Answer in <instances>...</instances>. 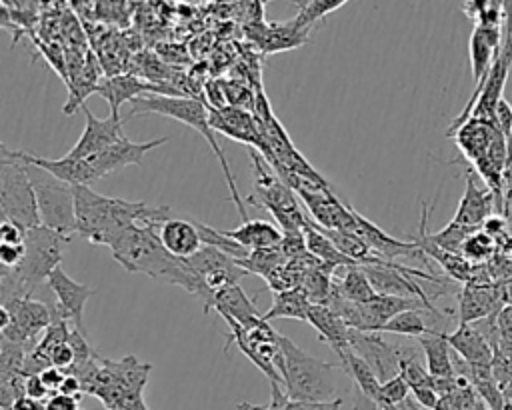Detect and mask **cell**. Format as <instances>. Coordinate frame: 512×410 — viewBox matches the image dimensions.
I'll list each match as a JSON object with an SVG mask.
<instances>
[{"label":"cell","instance_id":"f6af8a7d","mask_svg":"<svg viewBox=\"0 0 512 410\" xmlns=\"http://www.w3.org/2000/svg\"><path fill=\"white\" fill-rule=\"evenodd\" d=\"M286 390L282 386H272V400L268 406H256V404H250V402H240L236 406V410H282V402L286 398Z\"/></svg>","mask_w":512,"mask_h":410},{"label":"cell","instance_id":"f35d334b","mask_svg":"<svg viewBox=\"0 0 512 410\" xmlns=\"http://www.w3.org/2000/svg\"><path fill=\"white\" fill-rule=\"evenodd\" d=\"M412 394L408 382L402 378V374H396L392 376L390 380H384L382 386H380V396H378V404L384 408V406H390V404H398L402 400H406L408 396Z\"/></svg>","mask_w":512,"mask_h":410},{"label":"cell","instance_id":"e0dca14e","mask_svg":"<svg viewBox=\"0 0 512 410\" xmlns=\"http://www.w3.org/2000/svg\"><path fill=\"white\" fill-rule=\"evenodd\" d=\"M86 126L76 144L66 152L70 158H88L116 142H120L126 134L122 132L124 118L120 116H108V118H96L86 106H82Z\"/></svg>","mask_w":512,"mask_h":410},{"label":"cell","instance_id":"4fadbf2b","mask_svg":"<svg viewBox=\"0 0 512 410\" xmlns=\"http://www.w3.org/2000/svg\"><path fill=\"white\" fill-rule=\"evenodd\" d=\"M52 296H54V310L60 318H64L66 322H70L72 328L80 330L82 334H86V326H84V306L88 302V298H92L96 294L94 288L72 280L62 266H58L46 280Z\"/></svg>","mask_w":512,"mask_h":410},{"label":"cell","instance_id":"ffe728a7","mask_svg":"<svg viewBox=\"0 0 512 410\" xmlns=\"http://www.w3.org/2000/svg\"><path fill=\"white\" fill-rule=\"evenodd\" d=\"M502 48L504 44H502L500 26H490V24L474 26L470 34V66H472V78H474L476 90L486 80Z\"/></svg>","mask_w":512,"mask_h":410},{"label":"cell","instance_id":"681fc988","mask_svg":"<svg viewBox=\"0 0 512 410\" xmlns=\"http://www.w3.org/2000/svg\"><path fill=\"white\" fill-rule=\"evenodd\" d=\"M58 392H60V394H68V396H78V398H80V394H84L82 382H80V378L74 376V374H66V378H64V382H62V386H60Z\"/></svg>","mask_w":512,"mask_h":410},{"label":"cell","instance_id":"c3c4849f","mask_svg":"<svg viewBox=\"0 0 512 410\" xmlns=\"http://www.w3.org/2000/svg\"><path fill=\"white\" fill-rule=\"evenodd\" d=\"M352 410H384L376 400L362 394L358 388L352 394Z\"/></svg>","mask_w":512,"mask_h":410},{"label":"cell","instance_id":"ab89813d","mask_svg":"<svg viewBox=\"0 0 512 410\" xmlns=\"http://www.w3.org/2000/svg\"><path fill=\"white\" fill-rule=\"evenodd\" d=\"M26 244H0V264L2 268H18L24 260Z\"/></svg>","mask_w":512,"mask_h":410},{"label":"cell","instance_id":"9a60e30c","mask_svg":"<svg viewBox=\"0 0 512 410\" xmlns=\"http://www.w3.org/2000/svg\"><path fill=\"white\" fill-rule=\"evenodd\" d=\"M350 348L372 366L380 382L400 374L402 346L384 342L380 332H362L350 328Z\"/></svg>","mask_w":512,"mask_h":410},{"label":"cell","instance_id":"f1b7e54d","mask_svg":"<svg viewBox=\"0 0 512 410\" xmlns=\"http://www.w3.org/2000/svg\"><path fill=\"white\" fill-rule=\"evenodd\" d=\"M338 358H340V368L354 380L356 388L362 394H366L368 398L378 402L382 382L376 376V372L372 370V366L360 354H356L352 348L344 350L342 354H338Z\"/></svg>","mask_w":512,"mask_h":410},{"label":"cell","instance_id":"6da1fadb","mask_svg":"<svg viewBox=\"0 0 512 410\" xmlns=\"http://www.w3.org/2000/svg\"><path fill=\"white\" fill-rule=\"evenodd\" d=\"M74 212L76 232L88 242L108 248L130 226L142 224L158 228L172 216L168 206H150L144 202L104 196L86 184L74 186Z\"/></svg>","mask_w":512,"mask_h":410},{"label":"cell","instance_id":"e575fe53","mask_svg":"<svg viewBox=\"0 0 512 410\" xmlns=\"http://www.w3.org/2000/svg\"><path fill=\"white\" fill-rule=\"evenodd\" d=\"M480 228H472V226H464V224H458L454 220H450L442 230L430 234L428 232V238L432 244H436L438 248L446 250V252H454V254H460L462 252V244L466 242V238L476 232Z\"/></svg>","mask_w":512,"mask_h":410},{"label":"cell","instance_id":"cb8c5ba5","mask_svg":"<svg viewBox=\"0 0 512 410\" xmlns=\"http://www.w3.org/2000/svg\"><path fill=\"white\" fill-rule=\"evenodd\" d=\"M308 324L336 354L350 350V326L326 304H312Z\"/></svg>","mask_w":512,"mask_h":410},{"label":"cell","instance_id":"8d00e7d4","mask_svg":"<svg viewBox=\"0 0 512 410\" xmlns=\"http://www.w3.org/2000/svg\"><path fill=\"white\" fill-rule=\"evenodd\" d=\"M28 352V346L0 338V378L24 374V360Z\"/></svg>","mask_w":512,"mask_h":410},{"label":"cell","instance_id":"8fae6325","mask_svg":"<svg viewBox=\"0 0 512 410\" xmlns=\"http://www.w3.org/2000/svg\"><path fill=\"white\" fill-rule=\"evenodd\" d=\"M2 306L10 310L12 322L0 330V336L16 344L28 346L30 350L36 346L38 334H42L54 320L52 306L34 300L32 296H18Z\"/></svg>","mask_w":512,"mask_h":410},{"label":"cell","instance_id":"484cf974","mask_svg":"<svg viewBox=\"0 0 512 410\" xmlns=\"http://www.w3.org/2000/svg\"><path fill=\"white\" fill-rule=\"evenodd\" d=\"M418 344L426 358V368L436 378H454V350L446 340V332L432 330L430 334H424L418 338Z\"/></svg>","mask_w":512,"mask_h":410},{"label":"cell","instance_id":"7bdbcfd3","mask_svg":"<svg viewBox=\"0 0 512 410\" xmlns=\"http://www.w3.org/2000/svg\"><path fill=\"white\" fill-rule=\"evenodd\" d=\"M24 394H26L28 398H32V400H40V402H44L48 396H52V394H50V390L46 388V384L42 382L40 374H30V376H26V382H24Z\"/></svg>","mask_w":512,"mask_h":410},{"label":"cell","instance_id":"ba28073f","mask_svg":"<svg viewBox=\"0 0 512 410\" xmlns=\"http://www.w3.org/2000/svg\"><path fill=\"white\" fill-rule=\"evenodd\" d=\"M0 208L6 220L24 230L42 224L28 168L4 144L0 148Z\"/></svg>","mask_w":512,"mask_h":410},{"label":"cell","instance_id":"60d3db41","mask_svg":"<svg viewBox=\"0 0 512 410\" xmlns=\"http://www.w3.org/2000/svg\"><path fill=\"white\" fill-rule=\"evenodd\" d=\"M44 410H80V398L56 392L44 400Z\"/></svg>","mask_w":512,"mask_h":410},{"label":"cell","instance_id":"2e32d148","mask_svg":"<svg viewBox=\"0 0 512 410\" xmlns=\"http://www.w3.org/2000/svg\"><path fill=\"white\" fill-rule=\"evenodd\" d=\"M168 138H154V140H146V142H134L130 140L128 136H124L120 142L84 158L86 164L90 166V170L94 172L96 180H100L102 176L118 170V168H124L128 164H134V166H142L144 164V156L152 150V148H158L162 144H166Z\"/></svg>","mask_w":512,"mask_h":410},{"label":"cell","instance_id":"7a4b0ae2","mask_svg":"<svg viewBox=\"0 0 512 410\" xmlns=\"http://www.w3.org/2000/svg\"><path fill=\"white\" fill-rule=\"evenodd\" d=\"M110 252H112V258L124 270L140 272L154 280L180 286L186 292L198 296L206 306L208 292L202 280L190 268L186 258H178L164 248L154 226H142V224L130 226L112 242Z\"/></svg>","mask_w":512,"mask_h":410},{"label":"cell","instance_id":"7402d4cb","mask_svg":"<svg viewBox=\"0 0 512 410\" xmlns=\"http://www.w3.org/2000/svg\"><path fill=\"white\" fill-rule=\"evenodd\" d=\"M156 232L164 248L178 258H190L204 246V240L194 220L190 222L184 218L170 216L156 228Z\"/></svg>","mask_w":512,"mask_h":410},{"label":"cell","instance_id":"8992f818","mask_svg":"<svg viewBox=\"0 0 512 410\" xmlns=\"http://www.w3.org/2000/svg\"><path fill=\"white\" fill-rule=\"evenodd\" d=\"M284 354V390L290 400L328 402L336 400L338 366L310 356L290 338L280 334Z\"/></svg>","mask_w":512,"mask_h":410},{"label":"cell","instance_id":"d4e9b609","mask_svg":"<svg viewBox=\"0 0 512 410\" xmlns=\"http://www.w3.org/2000/svg\"><path fill=\"white\" fill-rule=\"evenodd\" d=\"M224 236L232 238L246 250H262V248H280L284 232L278 224L268 220H244L234 230H222Z\"/></svg>","mask_w":512,"mask_h":410},{"label":"cell","instance_id":"7dc6e473","mask_svg":"<svg viewBox=\"0 0 512 410\" xmlns=\"http://www.w3.org/2000/svg\"><path fill=\"white\" fill-rule=\"evenodd\" d=\"M412 396L416 398V402L420 406H424L426 410H434L436 404L440 402V394L432 388V386H422V388H414Z\"/></svg>","mask_w":512,"mask_h":410},{"label":"cell","instance_id":"83f0119b","mask_svg":"<svg viewBox=\"0 0 512 410\" xmlns=\"http://www.w3.org/2000/svg\"><path fill=\"white\" fill-rule=\"evenodd\" d=\"M304 230V240H306V250L320 260L322 264L338 270V268H346V266H356V262L352 258H348L344 252H340L336 248V244L320 230V226L310 218V222L302 228Z\"/></svg>","mask_w":512,"mask_h":410},{"label":"cell","instance_id":"277c9868","mask_svg":"<svg viewBox=\"0 0 512 410\" xmlns=\"http://www.w3.org/2000/svg\"><path fill=\"white\" fill-rule=\"evenodd\" d=\"M72 236L52 230L44 224L28 228L24 236L26 254L18 268H2L0 296L2 304L18 296H30V292L48 280V276L60 266L66 244Z\"/></svg>","mask_w":512,"mask_h":410},{"label":"cell","instance_id":"30bf717a","mask_svg":"<svg viewBox=\"0 0 512 410\" xmlns=\"http://www.w3.org/2000/svg\"><path fill=\"white\" fill-rule=\"evenodd\" d=\"M186 262L198 274V278L202 280V284L208 292V302L204 306V312H208L212 308L216 292H220L232 284H238L240 278L248 276V272L236 262V258L228 256L226 252H222L220 248H216L212 244H204L194 256L186 258Z\"/></svg>","mask_w":512,"mask_h":410},{"label":"cell","instance_id":"d6986e66","mask_svg":"<svg viewBox=\"0 0 512 410\" xmlns=\"http://www.w3.org/2000/svg\"><path fill=\"white\" fill-rule=\"evenodd\" d=\"M354 218H356V232L362 236V240L372 248L376 256L392 262H396V258H418L422 262L428 260V256L412 240L404 242L390 236L388 232H384L380 226H376L372 220L364 218L356 210H354Z\"/></svg>","mask_w":512,"mask_h":410},{"label":"cell","instance_id":"bcb514c9","mask_svg":"<svg viewBox=\"0 0 512 410\" xmlns=\"http://www.w3.org/2000/svg\"><path fill=\"white\" fill-rule=\"evenodd\" d=\"M40 378L42 382L46 384V388L50 390V394H56L66 378V372L62 368H56V366H48L46 370L40 372Z\"/></svg>","mask_w":512,"mask_h":410},{"label":"cell","instance_id":"52a82bcc","mask_svg":"<svg viewBox=\"0 0 512 410\" xmlns=\"http://www.w3.org/2000/svg\"><path fill=\"white\" fill-rule=\"evenodd\" d=\"M250 160L254 170V188L246 196V202L268 210L282 232L302 230L310 218L298 204L294 190L280 176L272 174L256 148H250Z\"/></svg>","mask_w":512,"mask_h":410},{"label":"cell","instance_id":"b9f144b4","mask_svg":"<svg viewBox=\"0 0 512 410\" xmlns=\"http://www.w3.org/2000/svg\"><path fill=\"white\" fill-rule=\"evenodd\" d=\"M50 362H52V366L62 368L64 372L74 364V350H72V346H70L68 340H66V342H60V344L52 350Z\"/></svg>","mask_w":512,"mask_h":410},{"label":"cell","instance_id":"9c48e42d","mask_svg":"<svg viewBox=\"0 0 512 410\" xmlns=\"http://www.w3.org/2000/svg\"><path fill=\"white\" fill-rule=\"evenodd\" d=\"M26 168H28L30 180L36 190L40 222L52 230L72 236L76 232L74 186L68 182H62L54 174H50L34 164H26Z\"/></svg>","mask_w":512,"mask_h":410},{"label":"cell","instance_id":"816d5d0a","mask_svg":"<svg viewBox=\"0 0 512 410\" xmlns=\"http://www.w3.org/2000/svg\"><path fill=\"white\" fill-rule=\"evenodd\" d=\"M502 286H504V300H506V304L512 306V278L502 280Z\"/></svg>","mask_w":512,"mask_h":410},{"label":"cell","instance_id":"5bb4252c","mask_svg":"<svg viewBox=\"0 0 512 410\" xmlns=\"http://www.w3.org/2000/svg\"><path fill=\"white\" fill-rule=\"evenodd\" d=\"M504 306L502 280H470L458 292V324L490 318Z\"/></svg>","mask_w":512,"mask_h":410},{"label":"cell","instance_id":"5b68a950","mask_svg":"<svg viewBox=\"0 0 512 410\" xmlns=\"http://www.w3.org/2000/svg\"><path fill=\"white\" fill-rule=\"evenodd\" d=\"M138 114H160V116H168V118H174L178 122H182L184 126H190L194 128L196 132L202 134V138L210 144L212 152L216 154L222 170H224V176H226V184H228V190H230V200L234 202L238 214L242 216V222L244 220H250L246 208H244V200L240 198V192L236 188V182H234V174L228 166V160L214 136V128L210 126V112L206 108V104L198 98H190V96H162V94H146V96H140L132 102V110L128 112L126 118H132V116H138Z\"/></svg>","mask_w":512,"mask_h":410},{"label":"cell","instance_id":"44dd1931","mask_svg":"<svg viewBox=\"0 0 512 410\" xmlns=\"http://www.w3.org/2000/svg\"><path fill=\"white\" fill-rule=\"evenodd\" d=\"M494 212H498V202L494 192L490 188H480L472 178V172H466V188L452 220L464 226L482 228V224Z\"/></svg>","mask_w":512,"mask_h":410},{"label":"cell","instance_id":"f546056e","mask_svg":"<svg viewBox=\"0 0 512 410\" xmlns=\"http://www.w3.org/2000/svg\"><path fill=\"white\" fill-rule=\"evenodd\" d=\"M312 302L300 288L284 290L274 294L272 306L262 314L264 320H276V318H292V320H302L308 322V312H310Z\"/></svg>","mask_w":512,"mask_h":410},{"label":"cell","instance_id":"ac0fdd59","mask_svg":"<svg viewBox=\"0 0 512 410\" xmlns=\"http://www.w3.org/2000/svg\"><path fill=\"white\" fill-rule=\"evenodd\" d=\"M210 126L220 134L238 140L250 148H260L262 144V126L260 120L248 114L244 108L224 106V108H208Z\"/></svg>","mask_w":512,"mask_h":410},{"label":"cell","instance_id":"603a6c76","mask_svg":"<svg viewBox=\"0 0 512 410\" xmlns=\"http://www.w3.org/2000/svg\"><path fill=\"white\" fill-rule=\"evenodd\" d=\"M452 350L470 366H492L494 348L478 328L472 324H458L454 332H446Z\"/></svg>","mask_w":512,"mask_h":410},{"label":"cell","instance_id":"4316f807","mask_svg":"<svg viewBox=\"0 0 512 410\" xmlns=\"http://www.w3.org/2000/svg\"><path fill=\"white\" fill-rule=\"evenodd\" d=\"M212 308L224 318V320H236L240 324H246L262 314H258L256 304L246 296L240 284H232L220 292H216Z\"/></svg>","mask_w":512,"mask_h":410},{"label":"cell","instance_id":"3957f363","mask_svg":"<svg viewBox=\"0 0 512 410\" xmlns=\"http://www.w3.org/2000/svg\"><path fill=\"white\" fill-rule=\"evenodd\" d=\"M152 366L140 362L136 356L108 360L94 356L80 372L84 394L96 396L106 410H150L144 402V388Z\"/></svg>","mask_w":512,"mask_h":410},{"label":"cell","instance_id":"4dcf8cb0","mask_svg":"<svg viewBox=\"0 0 512 410\" xmlns=\"http://www.w3.org/2000/svg\"><path fill=\"white\" fill-rule=\"evenodd\" d=\"M310 28H304L298 24L294 18L284 24H270L268 28L262 30L260 36V46L266 52H280L286 48H296L302 42H306V34Z\"/></svg>","mask_w":512,"mask_h":410},{"label":"cell","instance_id":"f907efd6","mask_svg":"<svg viewBox=\"0 0 512 410\" xmlns=\"http://www.w3.org/2000/svg\"><path fill=\"white\" fill-rule=\"evenodd\" d=\"M384 410H426V408H424V406H420V404L416 402V398H414V396H408L406 400H402V402H398V404L384 406Z\"/></svg>","mask_w":512,"mask_h":410},{"label":"cell","instance_id":"d6a6232c","mask_svg":"<svg viewBox=\"0 0 512 410\" xmlns=\"http://www.w3.org/2000/svg\"><path fill=\"white\" fill-rule=\"evenodd\" d=\"M490 320L488 340L494 348V354L506 358L512 364V306L506 304Z\"/></svg>","mask_w":512,"mask_h":410},{"label":"cell","instance_id":"74e56055","mask_svg":"<svg viewBox=\"0 0 512 410\" xmlns=\"http://www.w3.org/2000/svg\"><path fill=\"white\" fill-rule=\"evenodd\" d=\"M346 2L348 0H304L298 14L294 16V20L298 24H302L304 28H312V24H316L318 20L328 16L330 12L338 10Z\"/></svg>","mask_w":512,"mask_h":410},{"label":"cell","instance_id":"7c38bea8","mask_svg":"<svg viewBox=\"0 0 512 410\" xmlns=\"http://www.w3.org/2000/svg\"><path fill=\"white\" fill-rule=\"evenodd\" d=\"M96 94H100L108 106L110 116H120V106L126 102H134L140 96L146 94H162V96H184L176 86H170L168 82H152L138 78L136 74H114L100 80Z\"/></svg>","mask_w":512,"mask_h":410},{"label":"cell","instance_id":"1f68e13d","mask_svg":"<svg viewBox=\"0 0 512 410\" xmlns=\"http://www.w3.org/2000/svg\"><path fill=\"white\" fill-rule=\"evenodd\" d=\"M336 288L340 294L352 302H368L372 300L378 292L374 290L364 266H346L344 274L334 280Z\"/></svg>","mask_w":512,"mask_h":410},{"label":"cell","instance_id":"ee69618b","mask_svg":"<svg viewBox=\"0 0 512 410\" xmlns=\"http://www.w3.org/2000/svg\"><path fill=\"white\" fill-rule=\"evenodd\" d=\"M26 230L10 220H2L0 224V244H22Z\"/></svg>","mask_w":512,"mask_h":410},{"label":"cell","instance_id":"d590c367","mask_svg":"<svg viewBox=\"0 0 512 410\" xmlns=\"http://www.w3.org/2000/svg\"><path fill=\"white\" fill-rule=\"evenodd\" d=\"M496 248V240L480 228L466 238L460 254L472 264H486L496 254Z\"/></svg>","mask_w":512,"mask_h":410},{"label":"cell","instance_id":"836d02e7","mask_svg":"<svg viewBox=\"0 0 512 410\" xmlns=\"http://www.w3.org/2000/svg\"><path fill=\"white\" fill-rule=\"evenodd\" d=\"M422 312L426 310H406L396 314L394 318H390L386 324H382L378 328L380 334L388 332V334H400V336H412V338H420L424 334H430L436 328H430L422 316Z\"/></svg>","mask_w":512,"mask_h":410}]
</instances>
